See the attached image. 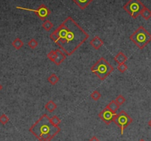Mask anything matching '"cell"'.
I'll return each instance as SVG.
<instances>
[{"mask_svg": "<svg viewBox=\"0 0 151 141\" xmlns=\"http://www.w3.org/2000/svg\"><path fill=\"white\" fill-rule=\"evenodd\" d=\"M50 37L67 56H71L89 37L71 16H68L60 26L50 33Z\"/></svg>", "mask_w": 151, "mask_h": 141, "instance_id": "obj_1", "label": "cell"}, {"mask_svg": "<svg viewBox=\"0 0 151 141\" xmlns=\"http://www.w3.org/2000/svg\"><path fill=\"white\" fill-rule=\"evenodd\" d=\"M39 141H51L61 131V128L52 123L50 118L44 114L29 129Z\"/></svg>", "mask_w": 151, "mask_h": 141, "instance_id": "obj_2", "label": "cell"}, {"mask_svg": "<svg viewBox=\"0 0 151 141\" xmlns=\"http://www.w3.org/2000/svg\"><path fill=\"white\" fill-rule=\"evenodd\" d=\"M114 67L107 61L105 58L101 57L91 67V71L95 73L98 78L103 81L114 71Z\"/></svg>", "mask_w": 151, "mask_h": 141, "instance_id": "obj_3", "label": "cell"}, {"mask_svg": "<svg viewBox=\"0 0 151 141\" xmlns=\"http://www.w3.org/2000/svg\"><path fill=\"white\" fill-rule=\"evenodd\" d=\"M130 39L140 50H143L151 42V34L143 26H140L130 35Z\"/></svg>", "mask_w": 151, "mask_h": 141, "instance_id": "obj_4", "label": "cell"}, {"mask_svg": "<svg viewBox=\"0 0 151 141\" xmlns=\"http://www.w3.org/2000/svg\"><path fill=\"white\" fill-rule=\"evenodd\" d=\"M144 4L140 0H129L123 6V9L131 16L133 19H136L141 14V12L144 8Z\"/></svg>", "mask_w": 151, "mask_h": 141, "instance_id": "obj_5", "label": "cell"}, {"mask_svg": "<svg viewBox=\"0 0 151 141\" xmlns=\"http://www.w3.org/2000/svg\"><path fill=\"white\" fill-rule=\"evenodd\" d=\"M114 122L121 130V134L122 135L124 130L133 122V119L124 111H121L119 114H116L114 118Z\"/></svg>", "mask_w": 151, "mask_h": 141, "instance_id": "obj_6", "label": "cell"}, {"mask_svg": "<svg viewBox=\"0 0 151 141\" xmlns=\"http://www.w3.org/2000/svg\"><path fill=\"white\" fill-rule=\"evenodd\" d=\"M17 9H20V10H27V11H32L35 13L37 15V16L42 21H45L47 19V17L50 15L51 14V11H50V9L46 6L45 5L42 4L37 9L34 10V9L31 8H26V7H18L17 6Z\"/></svg>", "mask_w": 151, "mask_h": 141, "instance_id": "obj_7", "label": "cell"}, {"mask_svg": "<svg viewBox=\"0 0 151 141\" xmlns=\"http://www.w3.org/2000/svg\"><path fill=\"white\" fill-rule=\"evenodd\" d=\"M47 58L51 61H52L55 65L59 66L66 59L67 55H65L63 51L61 50L60 49H57L55 50L50 51L47 54Z\"/></svg>", "mask_w": 151, "mask_h": 141, "instance_id": "obj_8", "label": "cell"}, {"mask_svg": "<svg viewBox=\"0 0 151 141\" xmlns=\"http://www.w3.org/2000/svg\"><path fill=\"white\" fill-rule=\"evenodd\" d=\"M116 114V113L113 112L112 111H111L108 107H105V109H103L98 116L99 118L103 121V122L105 123L106 125H109L112 121H114V118L115 115Z\"/></svg>", "mask_w": 151, "mask_h": 141, "instance_id": "obj_9", "label": "cell"}, {"mask_svg": "<svg viewBox=\"0 0 151 141\" xmlns=\"http://www.w3.org/2000/svg\"><path fill=\"white\" fill-rule=\"evenodd\" d=\"M103 44H104L103 41L99 36H97V35L94 37L93 39H91V42H90V44L92 46V47L95 50H99L103 45Z\"/></svg>", "mask_w": 151, "mask_h": 141, "instance_id": "obj_10", "label": "cell"}, {"mask_svg": "<svg viewBox=\"0 0 151 141\" xmlns=\"http://www.w3.org/2000/svg\"><path fill=\"white\" fill-rule=\"evenodd\" d=\"M75 4H76L81 10H84L89 5L90 3L93 2L94 0H71Z\"/></svg>", "mask_w": 151, "mask_h": 141, "instance_id": "obj_11", "label": "cell"}, {"mask_svg": "<svg viewBox=\"0 0 151 141\" xmlns=\"http://www.w3.org/2000/svg\"><path fill=\"white\" fill-rule=\"evenodd\" d=\"M127 60H128L127 56H125L122 52H121V51L118 52V53L116 54V56L114 57V61L119 64L125 63L127 61Z\"/></svg>", "mask_w": 151, "mask_h": 141, "instance_id": "obj_12", "label": "cell"}, {"mask_svg": "<svg viewBox=\"0 0 151 141\" xmlns=\"http://www.w3.org/2000/svg\"><path fill=\"white\" fill-rule=\"evenodd\" d=\"M45 109L50 112H52L57 109V104L53 101H50L45 105Z\"/></svg>", "mask_w": 151, "mask_h": 141, "instance_id": "obj_13", "label": "cell"}, {"mask_svg": "<svg viewBox=\"0 0 151 141\" xmlns=\"http://www.w3.org/2000/svg\"><path fill=\"white\" fill-rule=\"evenodd\" d=\"M106 106L111 110V111H112L114 113H116L117 110L119 109V108H120V105H119L115 101H111Z\"/></svg>", "mask_w": 151, "mask_h": 141, "instance_id": "obj_14", "label": "cell"}, {"mask_svg": "<svg viewBox=\"0 0 151 141\" xmlns=\"http://www.w3.org/2000/svg\"><path fill=\"white\" fill-rule=\"evenodd\" d=\"M12 45L16 50H20L22 47L24 46V42H22V39H20L19 38H16L14 39L12 42Z\"/></svg>", "mask_w": 151, "mask_h": 141, "instance_id": "obj_15", "label": "cell"}, {"mask_svg": "<svg viewBox=\"0 0 151 141\" xmlns=\"http://www.w3.org/2000/svg\"><path fill=\"white\" fill-rule=\"evenodd\" d=\"M140 15L142 16V18H144V19L145 20H149L151 18V10L150 9H148V7H144V8L143 9L142 11L141 12Z\"/></svg>", "mask_w": 151, "mask_h": 141, "instance_id": "obj_16", "label": "cell"}, {"mask_svg": "<svg viewBox=\"0 0 151 141\" xmlns=\"http://www.w3.org/2000/svg\"><path fill=\"white\" fill-rule=\"evenodd\" d=\"M47 81H48V82L50 83V84H52V85H55V84L59 81V77H58L56 74L53 73V74H52L51 76H50V77H48Z\"/></svg>", "mask_w": 151, "mask_h": 141, "instance_id": "obj_17", "label": "cell"}, {"mask_svg": "<svg viewBox=\"0 0 151 141\" xmlns=\"http://www.w3.org/2000/svg\"><path fill=\"white\" fill-rule=\"evenodd\" d=\"M42 27L46 31H50L52 30V28L53 27V24L52 23L50 20H46L44 21L43 24H42Z\"/></svg>", "mask_w": 151, "mask_h": 141, "instance_id": "obj_18", "label": "cell"}, {"mask_svg": "<svg viewBox=\"0 0 151 141\" xmlns=\"http://www.w3.org/2000/svg\"><path fill=\"white\" fill-rule=\"evenodd\" d=\"M91 97L94 100V101H97L101 97V94H100V93L99 92V91L95 90L93 93L91 94Z\"/></svg>", "mask_w": 151, "mask_h": 141, "instance_id": "obj_19", "label": "cell"}, {"mask_svg": "<svg viewBox=\"0 0 151 141\" xmlns=\"http://www.w3.org/2000/svg\"><path fill=\"white\" fill-rule=\"evenodd\" d=\"M27 45L29 46V47H30V48L33 50V49L36 48V47H38V43L35 39H32L28 42V43H27Z\"/></svg>", "mask_w": 151, "mask_h": 141, "instance_id": "obj_20", "label": "cell"}, {"mask_svg": "<svg viewBox=\"0 0 151 141\" xmlns=\"http://www.w3.org/2000/svg\"><path fill=\"white\" fill-rule=\"evenodd\" d=\"M50 121H51V122L52 124L55 125V126H58V125L60 124L61 122V121L60 118H58V116H56V115H54V116H52V118H50Z\"/></svg>", "mask_w": 151, "mask_h": 141, "instance_id": "obj_21", "label": "cell"}, {"mask_svg": "<svg viewBox=\"0 0 151 141\" xmlns=\"http://www.w3.org/2000/svg\"><path fill=\"white\" fill-rule=\"evenodd\" d=\"M9 122V118L5 114H2V115L0 116V123L2 125L7 124V123Z\"/></svg>", "mask_w": 151, "mask_h": 141, "instance_id": "obj_22", "label": "cell"}, {"mask_svg": "<svg viewBox=\"0 0 151 141\" xmlns=\"http://www.w3.org/2000/svg\"><path fill=\"white\" fill-rule=\"evenodd\" d=\"M128 66L125 64V63H123V64H119V65H118V67H117L118 70L120 71L121 73H124V72H125L127 69H128Z\"/></svg>", "mask_w": 151, "mask_h": 141, "instance_id": "obj_23", "label": "cell"}, {"mask_svg": "<svg viewBox=\"0 0 151 141\" xmlns=\"http://www.w3.org/2000/svg\"><path fill=\"white\" fill-rule=\"evenodd\" d=\"M115 101H116L120 106H121V105H122V104L126 101V100H125V98H124L122 95H118L117 97H116Z\"/></svg>", "mask_w": 151, "mask_h": 141, "instance_id": "obj_24", "label": "cell"}, {"mask_svg": "<svg viewBox=\"0 0 151 141\" xmlns=\"http://www.w3.org/2000/svg\"><path fill=\"white\" fill-rule=\"evenodd\" d=\"M89 141H100V140H99V139H98L96 136H93L91 139L89 140Z\"/></svg>", "mask_w": 151, "mask_h": 141, "instance_id": "obj_25", "label": "cell"}, {"mask_svg": "<svg viewBox=\"0 0 151 141\" xmlns=\"http://www.w3.org/2000/svg\"><path fill=\"white\" fill-rule=\"evenodd\" d=\"M148 126L151 128V120L149 121V122H148Z\"/></svg>", "mask_w": 151, "mask_h": 141, "instance_id": "obj_26", "label": "cell"}, {"mask_svg": "<svg viewBox=\"0 0 151 141\" xmlns=\"http://www.w3.org/2000/svg\"><path fill=\"white\" fill-rule=\"evenodd\" d=\"M2 86L1 85V84H0V91L2 90Z\"/></svg>", "mask_w": 151, "mask_h": 141, "instance_id": "obj_27", "label": "cell"}, {"mask_svg": "<svg viewBox=\"0 0 151 141\" xmlns=\"http://www.w3.org/2000/svg\"><path fill=\"white\" fill-rule=\"evenodd\" d=\"M139 141H145V140H144V139H140L139 140Z\"/></svg>", "mask_w": 151, "mask_h": 141, "instance_id": "obj_28", "label": "cell"}]
</instances>
